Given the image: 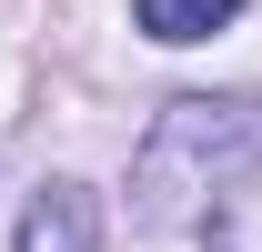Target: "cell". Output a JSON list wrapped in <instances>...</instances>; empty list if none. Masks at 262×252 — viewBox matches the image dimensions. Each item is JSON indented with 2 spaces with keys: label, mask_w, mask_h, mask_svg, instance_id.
Instances as JSON below:
<instances>
[{
  "label": "cell",
  "mask_w": 262,
  "mask_h": 252,
  "mask_svg": "<svg viewBox=\"0 0 262 252\" xmlns=\"http://www.w3.org/2000/svg\"><path fill=\"white\" fill-rule=\"evenodd\" d=\"M252 172H262V101L192 91V101H171L151 121V141L131 152V222L141 232H182L212 192L252 182Z\"/></svg>",
  "instance_id": "cell-1"
},
{
  "label": "cell",
  "mask_w": 262,
  "mask_h": 252,
  "mask_svg": "<svg viewBox=\"0 0 262 252\" xmlns=\"http://www.w3.org/2000/svg\"><path fill=\"white\" fill-rule=\"evenodd\" d=\"M20 252H101V202L91 182H40L20 212Z\"/></svg>",
  "instance_id": "cell-2"
},
{
  "label": "cell",
  "mask_w": 262,
  "mask_h": 252,
  "mask_svg": "<svg viewBox=\"0 0 262 252\" xmlns=\"http://www.w3.org/2000/svg\"><path fill=\"white\" fill-rule=\"evenodd\" d=\"M232 10H242V0H131V20L151 40H171V51H182V40H212Z\"/></svg>",
  "instance_id": "cell-3"
}]
</instances>
